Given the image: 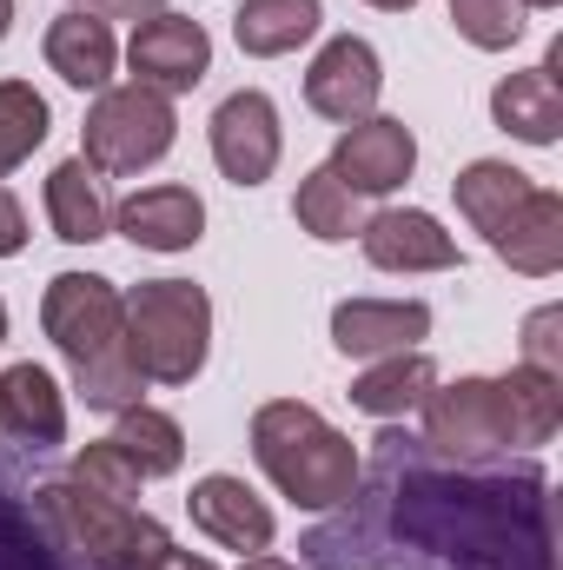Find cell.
I'll return each mask as SVG.
<instances>
[{"label":"cell","mask_w":563,"mask_h":570,"mask_svg":"<svg viewBox=\"0 0 563 570\" xmlns=\"http://www.w3.org/2000/svg\"><path fill=\"white\" fill-rule=\"evenodd\" d=\"M398 531L457 570H551L544 478H405Z\"/></svg>","instance_id":"6da1fadb"},{"label":"cell","mask_w":563,"mask_h":570,"mask_svg":"<svg viewBox=\"0 0 563 570\" xmlns=\"http://www.w3.org/2000/svg\"><path fill=\"white\" fill-rule=\"evenodd\" d=\"M253 458L298 511H338L358 498L365 478L358 444L338 425H325L305 399H273L253 412Z\"/></svg>","instance_id":"7a4b0ae2"},{"label":"cell","mask_w":563,"mask_h":570,"mask_svg":"<svg viewBox=\"0 0 563 570\" xmlns=\"http://www.w3.org/2000/svg\"><path fill=\"white\" fill-rule=\"evenodd\" d=\"M33 518H40V531L53 538V551L73 570H152L172 551L159 518H146L134 504H120V498H100V491H87L73 478L40 484L33 491Z\"/></svg>","instance_id":"3957f363"},{"label":"cell","mask_w":563,"mask_h":570,"mask_svg":"<svg viewBox=\"0 0 563 570\" xmlns=\"http://www.w3.org/2000/svg\"><path fill=\"white\" fill-rule=\"evenodd\" d=\"M127 352L152 385H192L213 352V298L192 279H140L127 292Z\"/></svg>","instance_id":"277c9868"},{"label":"cell","mask_w":563,"mask_h":570,"mask_svg":"<svg viewBox=\"0 0 563 570\" xmlns=\"http://www.w3.org/2000/svg\"><path fill=\"white\" fill-rule=\"evenodd\" d=\"M172 134H179V120H172V100L166 94H152L140 80H127V87H100L93 94V107H87V120H80V159L93 166V173H146V166H159L166 153H172Z\"/></svg>","instance_id":"5b68a950"},{"label":"cell","mask_w":563,"mask_h":570,"mask_svg":"<svg viewBox=\"0 0 563 570\" xmlns=\"http://www.w3.org/2000/svg\"><path fill=\"white\" fill-rule=\"evenodd\" d=\"M40 325L67 352V365H80V358H93V352L127 338V298L100 273H60L40 292Z\"/></svg>","instance_id":"8992f818"},{"label":"cell","mask_w":563,"mask_h":570,"mask_svg":"<svg viewBox=\"0 0 563 570\" xmlns=\"http://www.w3.org/2000/svg\"><path fill=\"white\" fill-rule=\"evenodd\" d=\"M424 412V451L437 464H484L491 451H504V419H497V385L491 379H457V385H431Z\"/></svg>","instance_id":"52a82bcc"},{"label":"cell","mask_w":563,"mask_h":570,"mask_svg":"<svg viewBox=\"0 0 563 570\" xmlns=\"http://www.w3.org/2000/svg\"><path fill=\"white\" fill-rule=\"evenodd\" d=\"M127 67H134V80L152 87V94H192L206 73H213V33L192 20V13H152L134 27V40H127Z\"/></svg>","instance_id":"ba28073f"},{"label":"cell","mask_w":563,"mask_h":570,"mask_svg":"<svg viewBox=\"0 0 563 570\" xmlns=\"http://www.w3.org/2000/svg\"><path fill=\"white\" fill-rule=\"evenodd\" d=\"M378 94H385V67H378V47L358 33H332L318 47V60L305 67V107L338 127L365 120L378 107Z\"/></svg>","instance_id":"9c48e42d"},{"label":"cell","mask_w":563,"mask_h":570,"mask_svg":"<svg viewBox=\"0 0 563 570\" xmlns=\"http://www.w3.org/2000/svg\"><path fill=\"white\" fill-rule=\"evenodd\" d=\"M332 179H345L358 199H378V193H398L405 179H412V166H418V140H412V127L405 120H392V114H365V120H352L338 146H332Z\"/></svg>","instance_id":"30bf717a"},{"label":"cell","mask_w":563,"mask_h":570,"mask_svg":"<svg viewBox=\"0 0 563 570\" xmlns=\"http://www.w3.org/2000/svg\"><path fill=\"white\" fill-rule=\"evenodd\" d=\"M279 146H285L279 107H273L259 87H239V94L219 100V114H213V166H219L233 186H259V179H273Z\"/></svg>","instance_id":"8fae6325"},{"label":"cell","mask_w":563,"mask_h":570,"mask_svg":"<svg viewBox=\"0 0 563 570\" xmlns=\"http://www.w3.org/2000/svg\"><path fill=\"white\" fill-rule=\"evenodd\" d=\"M424 332H431V305L424 298H345V305H332V345L345 358L418 352Z\"/></svg>","instance_id":"7c38bea8"},{"label":"cell","mask_w":563,"mask_h":570,"mask_svg":"<svg viewBox=\"0 0 563 570\" xmlns=\"http://www.w3.org/2000/svg\"><path fill=\"white\" fill-rule=\"evenodd\" d=\"M358 246H365V259L378 273H451L457 266V239L431 213H418V206L372 213L365 233H358Z\"/></svg>","instance_id":"4fadbf2b"},{"label":"cell","mask_w":563,"mask_h":570,"mask_svg":"<svg viewBox=\"0 0 563 570\" xmlns=\"http://www.w3.org/2000/svg\"><path fill=\"white\" fill-rule=\"evenodd\" d=\"M113 226L140 253H192L206 239V199L192 186H140L113 206Z\"/></svg>","instance_id":"5bb4252c"},{"label":"cell","mask_w":563,"mask_h":570,"mask_svg":"<svg viewBox=\"0 0 563 570\" xmlns=\"http://www.w3.org/2000/svg\"><path fill=\"white\" fill-rule=\"evenodd\" d=\"M186 511H192V524L213 538V544H226V551H266L273 544V511H266V498L246 484V478H233V471H213V478H199L192 484V498H186Z\"/></svg>","instance_id":"9a60e30c"},{"label":"cell","mask_w":563,"mask_h":570,"mask_svg":"<svg viewBox=\"0 0 563 570\" xmlns=\"http://www.w3.org/2000/svg\"><path fill=\"white\" fill-rule=\"evenodd\" d=\"M557 67H563V47L544 53V67L531 73H504L491 87V120L524 146H557L563 134V87H557Z\"/></svg>","instance_id":"2e32d148"},{"label":"cell","mask_w":563,"mask_h":570,"mask_svg":"<svg viewBox=\"0 0 563 570\" xmlns=\"http://www.w3.org/2000/svg\"><path fill=\"white\" fill-rule=\"evenodd\" d=\"M47 67H53L67 87H80V94H100V87H113V67H120L113 20L67 7V13L47 27Z\"/></svg>","instance_id":"e0dca14e"},{"label":"cell","mask_w":563,"mask_h":570,"mask_svg":"<svg viewBox=\"0 0 563 570\" xmlns=\"http://www.w3.org/2000/svg\"><path fill=\"white\" fill-rule=\"evenodd\" d=\"M491 253H497L511 273H524V279H551L563 266V199L551 186H537V193L497 226Z\"/></svg>","instance_id":"ac0fdd59"},{"label":"cell","mask_w":563,"mask_h":570,"mask_svg":"<svg viewBox=\"0 0 563 570\" xmlns=\"http://www.w3.org/2000/svg\"><path fill=\"white\" fill-rule=\"evenodd\" d=\"M497 385V419H504V451H537L551 444L563 425V379L551 372H531V365H511Z\"/></svg>","instance_id":"d6986e66"},{"label":"cell","mask_w":563,"mask_h":570,"mask_svg":"<svg viewBox=\"0 0 563 570\" xmlns=\"http://www.w3.org/2000/svg\"><path fill=\"white\" fill-rule=\"evenodd\" d=\"M0 431H13L27 444H60L67 438V399H60L47 365L20 358V365L0 372Z\"/></svg>","instance_id":"ffe728a7"},{"label":"cell","mask_w":563,"mask_h":570,"mask_svg":"<svg viewBox=\"0 0 563 570\" xmlns=\"http://www.w3.org/2000/svg\"><path fill=\"white\" fill-rule=\"evenodd\" d=\"M47 219L67 246H93V239L113 233V199H107V186L87 159H60L47 173Z\"/></svg>","instance_id":"44dd1931"},{"label":"cell","mask_w":563,"mask_h":570,"mask_svg":"<svg viewBox=\"0 0 563 570\" xmlns=\"http://www.w3.org/2000/svg\"><path fill=\"white\" fill-rule=\"evenodd\" d=\"M437 385V365L424 352H392V358H365V372L352 379V405L372 419H405L418 412Z\"/></svg>","instance_id":"7402d4cb"},{"label":"cell","mask_w":563,"mask_h":570,"mask_svg":"<svg viewBox=\"0 0 563 570\" xmlns=\"http://www.w3.org/2000/svg\"><path fill=\"white\" fill-rule=\"evenodd\" d=\"M318 27H325V7H318V0H246V7L233 13V40H239V53H253V60L298 53Z\"/></svg>","instance_id":"603a6c76"},{"label":"cell","mask_w":563,"mask_h":570,"mask_svg":"<svg viewBox=\"0 0 563 570\" xmlns=\"http://www.w3.org/2000/svg\"><path fill=\"white\" fill-rule=\"evenodd\" d=\"M451 193H457V213L484 233V239H497V226L537 193V179L531 173H517L511 159H471L457 179H451Z\"/></svg>","instance_id":"cb8c5ba5"},{"label":"cell","mask_w":563,"mask_h":570,"mask_svg":"<svg viewBox=\"0 0 563 570\" xmlns=\"http://www.w3.org/2000/svg\"><path fill=\"white\" fill-rule=\"evenodd\" d=\"M292 219H298V233H312L318 246H345V239L365 233V206H358V193H352L345 179H332V166H318V173L298 179Z\"/></svg>","instance_id":"d4e9b609"},{"label":"cell","mask_w":563,"mask_h":570,"mask_svg":"<svg viewBox=\"0 0 563 570\" xmlns=\"http://www.w3.org/2000/svg\"><path fill=\"white\" fill-rule=\"evenodd\" d=\"M113 444L127 451V464H134L140 478H172V471L186 464V431H179V419H166V412H152V405L120 412Z\"/></svg>","instance_id":"484cf974"},{"label":"cell","mask_w":563,"mask_h":570,"mask_svg":"<svg viewBox=\"0 0 563 570\" xmlns=\"http://www.w3.org/2000/svg\"><path fill=\"white\" fill-rule=\"evenodd\" d=\"M140 385H146V372L134 365L127 338L73 365V392L87 399V412H113V419H120V412H134V405H140Z\"/></svg>","instance_id":"4316f807"},{"label":"cell","mask_w":563,"mask_h":570,"mask_svg":"<svg viewBox=\"0 0 563 570\" xmlns=\"http://www.w3.org/2000/svg\"><path fill=\"white\" fill-rule=\"evenodd\" d=\"M47 134H53L47 100H40L27 80H0V179H7L13 166H27L33 146H47Z\"/></svg>","instance_id":"83f0119b"},{"label":"cell","mask_w":563,"mask_h":570,"mask_svg":"<svg viewBox=\"0 0 563 570\" xmlns=\"http://www.w3.org/2000/svg\"><path fill=\"white\" fill-rule=\"evenodd\" d=\"M524 0H451V27L471 40V47H484V53H504V47H517L524 40Z\"/></svg>","instance_id":"f1b7e54d"},{"label":"cell","mask_w":563,"mask_h":570,"mask_svg":"<svg viewBox=\"0 0 563 570\" xmlns=\"http://www.w3.org/2000/svg\"><path fill=\"white\" fill-rule=\"evenodd\" d=\"M0 570H73V564L53 551V538L40 531L33 511H20L13 498H0Z\"/></svg>","instance_id":"f546056e"},{"label":"cell","mask_w":563,"mask_h":570,"mask_svg":"<svg viewBox=\"0 0 563 570\" xmlns=\"http://www.w3.org/2000/svg\"><path fill=\"white\" fill-rule=\"evenodd\" d=\"M73 484H87V491H100V498H140V471L127 464V451L113 444V438H100V444H87L80 458H73Z\"/></svg>","instance_id":"4dcf8cb0"},{"label":"cell","mask_w":563,"mask_h":570,"mask_svg":"<svg viewBox=\"0 0 563 570\" xmlns=\"http://www.w3.org/2000/svg\"><path fill=\"white\" fill-rule=\"evenodd\" d=\"M563 312L557 305H544V312H531L524 318V365L531 372H551V379H563Z\"/></svg>","instance_id":"1f68e13d"},{"label":"cell","mask_w":563,"mask_h":570,"mask_svg":"<svg viewBox=\"0 0 563 570\" xmlns=\"http://www.w3.org/2000/svg\"><path fill=\"white\" fill-rule=\"evenodd\" d=\"M73 7H80V13H100V20H134V27H140V20H152L166 0H73Z\"/></svg>","instance_id":"d6a6232c"},{"label":"cell","mask_w":563,"mask_h":570,"mask_svg":"<svg viewBox=\"0 0 563 570\" xmlns=\"http://www.w3.org/2000/svg\"><path fill=\"white\" fill-rule=\"evenodd\" d=\"M27 246V213H20V199L0 186V259H13Z\"/></svg>","instance_id":"836d02e7"},{"label":"cell","mask_w":563,"mask_h":570,"mask_svg":"<svg viewBox=\"0 0 563 570\" xmlns=\"http://www.w3.org/2000/svg\"><path fill=\"white\" fill-rule=\"evenodd\" d=\"M152 570H219V564H213V558H192V551H166Z\"/></svg>","instance_id":"e575fe53"},{"label":"cell","mask_w":563,"mask_h":570,"mask_svg":"<svg viewBox=\"0 0 563 570\" xmlns=\"http://www.w3.org/2000/svg\"><path fill=\"white\" fill-rule=\"evenodd\" d=\"M239 570H298V564H285V558H266V551H259V558H246Z\"/></svg>","instance_id":"d590c367"},{"label":"cell","mask_w":563,"mask_h":570,"mask_svg":"<svg viewBox=\"0 0 563 570\" xmlns=\"http://www.w3.org/2000/svg\"><path fill=\"white\" fill-rule=\"evenodd\" d=\"M365 7H378V13H405V7H418V0H365Z\"/></svg>","instance_id":"8d00e7d4"},{"label":"cell","mask_w":563,"mask_h":570,"mask_svg":"<svg viewBox=\"0 0 563 570\" xmlns=\"http://www.w3.org/2000/svg\"><path fill=\"white\" fill-rule=\"evenodd\" d=\"M13 33V0H0V40Z\"/></svg>","instance_id":"74e56055"},{"label":"cell","mask_w":563,"mask_h":570,"mask_svg":"<svg viewBox=\"0 0 563 570\" xmlns=\"http://www.w3.org/2000/svg\"><path fill=\"white\" fill-rule=\"evenodd\" d=\"M524 7H563V0H524Z\"/></svg>","instance_id":"f35d334b"},{"label":"cell","mask_w":563,"mask_h":570,"mask_svg":"<svg viewBox=\"0 0 563 570\" xmlns=\"http://www.w3.org/2000/svg\"><path fill=\"white\" fill-rule=\"evenodd\" d=\"M0 338H7V305H0Z\"/></svg>","instance_id":"ab89813d"}]
</instances>
